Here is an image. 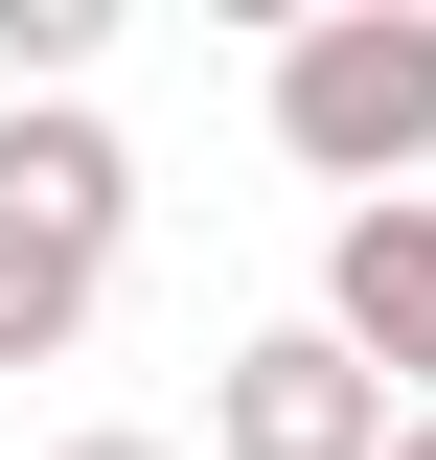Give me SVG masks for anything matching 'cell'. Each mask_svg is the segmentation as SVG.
<instances>
[{
  "instance_id": "3",
  "label": "cell",
  "mask_w": 436,
  "mask_h": 460,
  "mask_svg": "<svg viewBox=\"0 0 436 460\" xmlns=\"http://www.w3.org/2000/svg\"><path fill=\"white\" fill-rule=\"evenodd\" d=\"M322 345L390 414H436V208H344L322 230Z\"/></svg>"
},
{
  "instance_id": "6",
  "label": "cell",
  "mask_w": 436,
  "mask_h": 460,
  "mask_svg": "<svg viewBox=\"0 0 436 460\" xmlns=\"http://www.w3.org/2000/svg\"><path fill=\"white\" fill-rule=\"evenodd\" d=\"M92 47H115V0H0V115H47Z\"/></svg>"
},
{
  "instance_id": "7",
  "label": "cell",
  "mask_w": 436,
  "mask_h": 460,
  "mask_svg": "<svg viewBox=\"0 0 436 460\" xmlns=\"http://www.w3.org/2000/svg\"><path fill=\"white\" fill-rule=\"evenodd\" d=\"M47 460H161V438H47Z\"/></svg>"
},
{
  "instance_id": "4",
  "label": "cell",
  "mask_w": 436,
  "mask_h": 460,
  "mask_svg": "<svg viewBox=\"0 0 436 460\" xmlns=\"http://www.w3.org/2000/svg\"><path fill=\"white\" fill-rule=\"evenodd\" d=\"M92 299H115V230H69V208H23V184H0V368H69V345H92Z\"/></svg>"
},
{
  "instance_id": "2",
  "label": "cell",
  "mask_w": 436,
  "mask_h": 460,
  "mask_svg": "<svg viewBox=\"0 0 436 460\" xmlns=\"http://www.w3.org/2000/svg\"><path fill=\"white\" fill-rule=\"evenodd\" d=\"M390 438H414V414H390L322 323H253V345L207 368V460H390Z\"/></svg>"
},
{
  "instance_id": "1",
  "label": "cell",
  "mask_w": 436,
  "mask_h": 460,
  "mask_svg": "<svg viewBox=\"0 0 436 460\" xmlns=\"http://www.w3.org/2000/svg\"><path fill=\"white\" fill-rule=\"evenodd\" d=\"M275 162L344 184V208H414V162H436V0H322V23H275Z\"/></svg>"
},
{
  "instance_id": "5",
  "label": "cell",
  "mask_w": 436,
  "mask_h": 460,
  "mask_svg": "<svg viewBox=\"0 0 436 460\" xmlns=\"http://www.w3.org/2000/svg\"><path fill=\"white\" fill-rule=\"evenodd\" d=\"M0 184H23V208H69V230H138V138H115L92 93H47V115H0Z\"/></svg>"
},
{
  "instance_id": "8",
  "label": "cell",
  "mask_w": 436,
  "mask_h": 460,
  "mask_svg": "<svg viewBox=\"0 0 436 460\" xmlns=\"http://www.w3.org/2000/svg\"><path fill=\"white\" fill-rule=\"evenodd\" d=\"M390 460H436V414H414V438H390Z\"/></svg>"
}]
</instances>
